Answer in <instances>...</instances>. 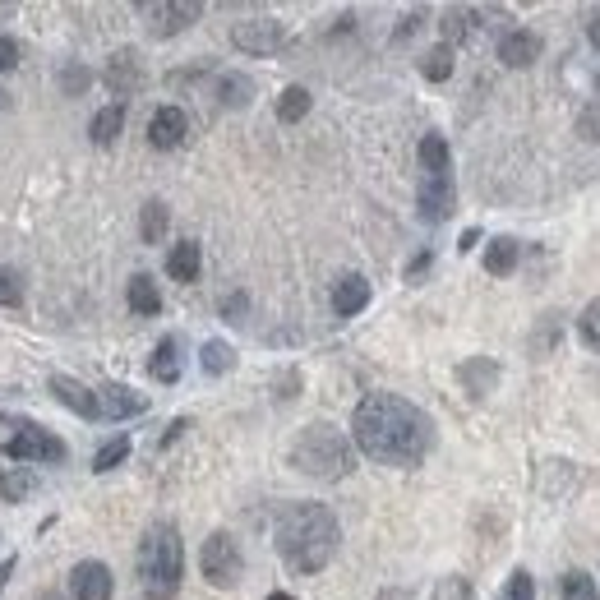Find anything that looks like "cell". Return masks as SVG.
Listing matches in <instances>:
<instances>
[{"label":"cell","instance_id":"cell-40","mask_svg":"<svg viewBox=\"0 0 600 600\" xmlns=\"http://www.w3.org/2000/svg\"><path fill=\"white\" fill-rule=\"evenodd\" d=\"M430 259H434L430 250H425V254H416V259H411V268H407V277H411V282H416V277L425 273V268H430Z\"/></svg>","mask_w":600,"mask_h":600},{"label":"cell","instance_id":"cell-5","mask_svg":"<svg viewBox=\"0 0 600 600\" xmlns=\"http://www.w3.org/2000/svg\"><path fill=\"white\" fill-rule=\"evenodd\" d=\"M199 568H204L208 587H217V591L236 587L240 573H245V554H240L236 536H231V531H213V536L204 540V550H199Z\"/></svg>","mask_w":600,"mask_h":600},{"label":"cell","instance_id":"cell-28","mask_svg":"<svg viewBox=\"0 0 600 600\" xmlns=\"http://www.w3.org/2000/svg\"><path fill=\"white\" fill-rule=\"evenodd\" d=\"M199 365H204V374H227L231 365H236V351L227 347V342H204V347H199Z\"/></svg>","mask_w":600,"mask_h":600},{"label":"cell","instance_id":"cell-16","mask_svg":"<svg viewBox=\"0 0 600 600\" xmlns=\"http://www.w3.org/2000/svg\"><path fill=\"white\" fill-rule=\"evenodd\" d=\"M370 305V282L360 273H347V277H337V287H333V310L342 314V319H351V314H360Z\"/></svg>","mask_w":600,"mask_h":600},{"label":"cell","instance_id":"cell-13","mask_svg":"<svg viewBox=\"0 0 600 600\" xmlns=\"http://www.w3.org/2000/svg\"><path fill=\"white\" fill-rule=\"evenodd\" d=\"M51 397H56L60 407H70L74 416H84V420H97L102 416V407H97V393H88L79 379H70V374H51L47 379Z\"/></svg>","mask_w":600,"mask_h":600},{"label":"cell","instance_id":"cell-30","mask_svg":"<svg viewBox=\"0 0 600 600\" xmlns=\"http://www.w3.org/2000/svg\"><path fill=\"white\" fill-rule=\"evenodd\" d=\"M476 19H480L476 10H448V14H444V37H448V47H453V42H467V37L476 33Z\"/></svg>","mask_w":600,"mask_h":600},{"label":"cell","instance_id":"cell-2","mask_svg":"<svg viewBox=\"0 0 600 600\" xmlns=\"http://www.w3.org/2000/svg\"><path fill=\"white\" fill-rule=\"evenodd\" d=\"M277 554H282V564L291 568V573H324L328 564H333L337 554V540H342V527H337L333 508L324 504H291L282 508V517H277Z\"/></svg>","mask_w":600,"mask_h":600},{"label":"cell","instance_id":"cell-44","mask_svg":"<svg viewBox=\"0 0 600 600\" xmlns=\"http://www.w3.org/2000/svg\"><path fill=\"white\" fill-rule=\"evenodd\" d=\"M476 240H480V231H476V227H471V231H462V245H457V250H462V254H471V245H476Z\"/></svg>","mask_w":600,"mask_h":600},{"label":"cell","instance_id":"cell-3","mask_svg":"<svg viewBox=\"0 0 600 600\" xmlns=\"http://www.w3.org/2000/svg\"><path fill=\"white\" fill-rule=\"evenodd\" d=\"M139 591L144 600H176L180 577H185V545H180L176 522H153L139 540Z\"/></svg>","mask_w":600,"mask_h":600},{"label":"cell","instance_id":"cell-43","mask_svg":"<svg viewBox=\"0 0 600 600\" xmlns=\"http://www.w3.org/2000/svg\"><path fill=\"white\" fill-rule=\"evenodd\" d=\"M587 37H591V47L600 51V10H596V14H591V19H587Z\"/></svg>","mask_w":600,"mask_h":600},{"label":"cell","instance_id":"cell-22","mask_svg":"<svg viewBox=\"0 0 600 600\" xmlns=\"http://www.w3.org/2000/svg\"><path fill=\"white\" fill-rule=\"evenodd\" d=\"M517 254H522V245H517L513 236H494L490 250H485V273L494 277H508L517 268Z\"/></svg>","mask_w":600,"mask_h":600},{"label":"cell","instance_id":"cell-33","mask_svg":"<svg viewBox=\"0 0 600 600\" xmlns=\"http://www.w3.org/2000/svg\"><path fill=\"white\" fill-rule=\"evenodd\" d=\"M434 600H476V591H471V577L462 573H448L434 582Z\"/></svg>","mask_w":600,"mask_h":600},{"label":"cell","instance_id":"cell-1","mask_svg":"<svg viewBox=\"0 0 600 600\" xmlns=\"http://www.w3.org/2000/svg\"><path fill=\"white\" fill-rule=\"evenodd\" d=\"M351 439L370 462L384 467H416L434 448V420L397 393H370L360 397L351 416Z\"/></svg>","mask_w":600,"mask_h":600},{"label":"cell","instance_id":"cell-21","mask_svg":"<svg viewBox=\"0 0 600 600\" xmlns=\"http://www.w3.org/2000/svg\"><path fill=\"white\" fill-rule=\"evenodd\" d=\"M120 130H125V107L116 102V107H102L93 116V125H88V139H93L97 148H111L120 139Z\"/></svg>","mask_w":600,"mask_h":600},{"label":"cell","instance_id":"cell-12","mask_svg":"<svg viewBox=\"0 0 600 600\" xmlns=\"http://www.w3.org/2000/svg\"><path fill=\"white\" fill-rule=\"evenodd\" d=\"M185 134H190V116L180 107H157L153 120H148V144L162 148V153L185 144Z\"/></svg>","mask_w":600,"mask_h":600},{"label":"cell","instance_id":"cell-39","mask_svg":"<svg viewBox=\"0 0 600 600\" xmlns=\"http://www.w3.org/2000/svg\"><path fill=\"white\" fill-rule=\"evenodd\" d=\"M222 314L236 324V314H245V296H227V300H222Z\"/></svg>","mask_w":600,"mask_h":600},{"label":"cell","instance_id":"cell-26","mask_svg":"<svg viewBox=\"0 0 600 600\" xmlns=\"http://www.w3.org/2000/svg\"><path fill=\"white\" fill-rule=\"evenodd\" d=\"M250 93H254V84L245 74H222V79H217V102H222V107H245Z\"/></svg>","mask_w":600,"mask_h":600},{"label":"cell","instance_id":"cell-20","mask_svg":"<svg viewBox=\"0 0 600 600\" xmlns=\"http://www.w3.org/2000/svg\"><path fill=\"white\" fill-rule=\"evenodd\" d=\"M125 300H130V310L134 314H162V291H157V282L148 273H134L130 277V287H125Z\"/></svg>","mask_w":600,"mask_h":600},{"label":"cell","instance_id":"cell-41","mask_svg":"<svg viewBox=\"0 0 600 600\" xmlns=\"http://www.w3.org/2000/svg\"><path fill=\"white\" fill-rule=\"evenodd\" d=\"M374 600H416V596H411L407 587H384V591H379V596H374Z\"/></svg>","mask_w":600,"mask_h":600},{"label":"cell","instance_id":"cell-27","mask_svg":"<svg viewBox=\"0 0 600 600\" xmlns=\"http://www.w3.org/2000/svg\"><path fill=\"white\" fill-rule=\"evenodd\" d=\"M420 74H425V79H430V84H444L448 74H453V47H434V51H425V56H420Z\"/></svg>","mask_w":600,"mask_h":600},{"label":"cell","instance_id":"cell-18","mask_svg":"<svg viewBox=\"0 0 600 600\" xmlns=\"http://www.w3.org/2000/svg\"><path fill=\"white\" fill-rule=\"evenodd\" d=\"M180 370H185V360H180V337H162L148 360V374H153L157 384H176Z\"/></svg>","mask_w":600,"mask_h":600},{"label":"cell","instance_id":"cell-37","mask_svg":"<svg viewBox=\"0 0 600 600\" xmlns=\"http://www.w3.org/2000/svg\"><path fill=\"white\" fill-rule=\"evenodd\" d=\"M60 88H65V93H84V88H88V70H84V65H70V70H65V74H60Z\"/></svg>","mask_w":600,"mask_h":600},{"label":"cell","instance_id":"cell-47","mask_svg":"<svg viewBox=\"0 0 600 600\" xmlns=\"http://www.w3.org/2000/svg\"><path fill=\"white\" fill-rule=\"evenodd\" d=\"M5 107H10V97H5V88H0V116H5Z\"/></svg>","mask_w":600,"mask_h":600},{"label":"cell","instance_id":"cell-7","mask_svg":"<svg viewBox=\"0 0 600 600\" xmlns=\"http://www.w3.org/2000/svg\"><path fill=\"white\" fill-rule=\"evenodd\" d=\"M231 42L245 56H273V51L287 47V24H277V19H240V24H231Z\"/></svg>","mask_w":600,"mask_h":600},{"label":"cell","instance_id":"cell-23","mask_svg":"<svg viewBox=\"0 0 600 600\" xmlns=\"http://www.w3.org/2000/svg\"><path fill=\"white\" fill-rule=\"evenodd\" d=\"M171 227V213L162 199H148L144 213H139V236H144V245H162V236H167Z\"/></svg>","mask_w":600,"mask_h":600},{"label":"cell","instance_id":"cell-24","mask_svg":"<svg viewBox=\"0 0 600 600\" xmlns=\"http://www.w3.org/2000/svg\"><path fill=\"white\" fill-rule=\"evenodd\" d=\"M420 171H425V176H448V139L444 134H425V139H420Z\"/></svg>","mask_w":600,"mask_h":600},{"label":"cell","instance_id":"cell-15","mask_svg":"<svg viewBox=\"0 0 600 600\" xmlns=\"http://www.w3.org/2000/svg\"><path fill=\"white\" fill-rule=\"evenodd\" d=\"M97 407H102L107 420H125V416H144L148 397L125 388V384H107V388H97Z\"/></svg>","mask_w":600,"mask_h":600},{"label":"cell","instance_id":"cell-31","mask_svg":"<svg viewBox=\"0 0 600 600\" xmlns=\"http://www.w3.org/2000/svg\"><path fill=\"white\" fill-rule=\"evenodd\" d=\"M125 457H130V439H125V434H116V439H107V444L97 448L93 471H116Z\"/></svg>","mask_w":600,"mask_h":600},{"label":"cell","instance_id":"cell-48","mask_svg":"<svg viewBox=\"0 0 600 600\" xmlns=\"http://www.w3.org/2000/svg\"><path fill=\"white\" fill-rule=\"evenodd\" d=\"M268 600H296V596H287V591H277V596H268Z\"/></svg>","mask_w":600,"mask_h":600},{"label":"cell","instance_id":"cell-29","mask_svg":"<svg viewBox=\"0 0 600 600\" xmlns=\"http://www.w3.org/2000/svg\"><path fill=\"white\" fill-rule=\"evenodd\" d=\"M559 600H600V591L582 568H573V573H564V582H559Z\"/></svg>","mask_w":600,"mask_h":600},{"label":"cell","instance_id":"cell-25","mask_svg":"<svg viewBox=\"0 0 600 600\" xmlns=\"http://www.w3.org/2000/svg\"><path fill=\"white\" fill-rule=\"evenodd\" d=\"M305 116H310V88H300V84L282 88V97H277V120H282V125H296V120H305Z\"/></svg>","mask_w":600,"mask_h":600},{"label":"cell","instance_id":"cell-9","mask_svg":"<svg viewBox=\"0 0 600 600\" xmlns=\"http://www.w3.org/2000/svg\"><path fill=\"white\" fill-rule=\"evenodd\" d=\"M416 208L425 222H448L457 208V190H453V176H420V190H416Z\"/></svg>","mask_w":600,"mask_h":600},{"label":"cell","instance_id":"cell-45","mask_svg":"<svg viewBox=\"0 0 600 600\" xmlns=\"http://www.w3.org/2000/svg\"><path fill=\"white\" fill-rule=\"evenodd\" d=\"M14 577V559H5V564H0V591H5V582H10Z\"/></svg>","mask_w":600,"mask_h":600},{"label":"cell","instance_id":"cell-36","mask_svg":"<svg viewBox=\"0 0 600 600\" xmlns=\"http://www.w3.org/2000/svg\"><path fill=\"white\" fill-rule=\"evenodd\" d=\"M504 600H536V582H531L527 568H513V577H508V587H504Z\"/></svg>","mask_w":600,"mask_h":600},{"label":"cell","instance_id":"cell-6","mask_svg":"<svg viewBox=\"0 0 600 600\" xmlns=\"http://www.w3.org/2000/svg\"><path fill=\"white\" fill-rule=\"evenodd\" d=\"M5 457L10 462H65V444H60L51 430H42V425H33V420H19L14 425V434L5 439Z\"/></svg>","mask_w":600,"mask_h":600},{"label":"cell","instance_id":"cell-11","mask_svg":"<svg viewBox=\"0 0 600 600\" xmlns=\"http://www.w3.org/2000/svg\"><path fill=\"white\" fill-rule=\"evenodd\" d=\"M111 591H116V577L102 559H84L70 568V600H111Z\"/></svg>","mask_w":600,"mask_h":600},{"label":"cell","instance_id":"cell-35","mask_svg":"<svg viewBox=\"0 0 600 600\" xmlns=\"http://www.w3.org/2000/svg\"><path fill=\"white\" fill-rule=\"evenodd\" d=\"M19 300H24V277L14 273V268H0V305L14 310Z\"/></svg>","mask_w":600,"mask_h":600},{"label":"cell","instance_id":"cell-42","mask_svg":"<svg viewBox=\"0 0 600 600\" xmlns=\"http://www.w3.org/2000/svg\"><path fill=\"white\" fill-rule=\"evenodd\" d=\"M185 430H190V420H176V425H171V430L162 434V448H167V444H176V439H180V434H185Z\"/></svg>","mask_w":600,"mask_h":600},{"label":"cell","instance_id":"cell-14","mask_svg":"<svg viewBox=\"0 0 600 600\" xmlns=\"http://www.w3.org/2000/svg\"><path fill=\"white\" fill-rule=\"evenodd\" d=\"M540 51H545V42H540V33H531V28H513V33H504V42H499V60H504L508 70L536 65Z\"/></svg>","mask_w":600,"mask_h":600},{"label":"cell","instance_id":"cell-38","mask_svg":"<svg viewBox=\"0 0 600 600\" xmlns=\"http://www.w3.org/2000/svg\"><path fill=\"white\" fill-rule=\"evenodd\" d=\"M19 65V47H14V37H0V70H14Z\"/></svg>","mask_w":600,"mask_h":600},{"label":"cell","instance_id":"cell-10","mask_svg":"<svg viewBox=\"0 0 600 600\" xmlns=\"http://www.w3.org/2000/svg\"><path fill=\"white\" fill-rule=\"evenodd\" d=\"M144 19L153 37H176L199 19V5L194 0H162V5H144Z\"/></svg>","mask_w":600,"mask_h":600},{"label":"cell","instance_id":"cell-19","mask_svg":"<svg viewBox=\"0 0 600 600\" xmlns=\"http://www.w3.org/2000/svg\"><path fill=\"white\" fill-rule=\"evenodd\" d=\"M199 268H204L199 240H180V245H171V254H167V273L176 277V282H199Z\"/></svg>","mask_w":600,"mask_h":600},{"label":"cell","instance_id":"cell-32","mask_svg":"<svg viewBox=\"0 0 600 600\" xmlns=\"http://www.w3.org/2000/svg\"><path fill=\"white\" fill-rule=\"evenodd\" d=\"M33 494V476H28L24 467H14L0 476V499H10V504H19V499H28Z\"/></svg>","mask_w":600,"mask_h":600},{"label":"cell","instance_id":"cell-4","mask_svg":"<svg viewBox=\"0 0 600 600\" xmlns=\"http://www.w3.org/2000/svg\"><path fill=\"white\" fill-rule=\"evenodd\" d=\"M291 467L310 480H342V476H351V467H356V453H351L347 434L337 430V425L314 420V425L300 430L296 444H291Z\"/></svg>","mask_w":600,"mask_h":600},{"label":"cell","instance_id":"cell-17","mask_svg":"<svg viewBox=\"0 0 600 600\" xmlns=\"http://www.w3.org/2000/svg\"><path fill=\"white\" fill-rule=\"evenodd\" d=\"M457 379L467 384L471 397H485V393H494V384H499V365H494L490 356H471L467 365H457Z\"/></svg>","mask_w":600,"mask_h":600},{"label":"cell","instance_id":"cell-8","mask_svg":"<svg viewBox=\"0 0 600 600\" xmlns=\"http://www.w3.org/2000/svg\"><path fill=\"white\" fill-rule=\"evenodd\" d=\"M102 84H107L116 97H134L144 88V56L134 47H120L116 56L107 60V70H102Z\"/></svg>","mask_w":600,"mask_h":600},{"label":"cell","instance_id":"cell-46","mask_svg":"<svg viewBox=\"0 0 600 600\" xmlns=\"http://www.w3.org/2000/svg\"><path fill=\"white\" fill-rule=\"evenodd\" d=\"M33 600H70V596H60V591H37Z\"/></svg>","mask_w":600,"mask_h":600},{"label":"cell","instance_id":"cell-34","mask_svg":"<svg viewBox=\"0 0 600 600\" xmlns=\"http://www.w3.org/2000/svg\"><path fill=\"white\" fill-rule=\"evenodd\" d=\"M577 333H582V342H587L591 351H600V300H591L587 310H582V319H577Z\"/></svg>","mask_w":600,"mask_h":600}]
</instances>
